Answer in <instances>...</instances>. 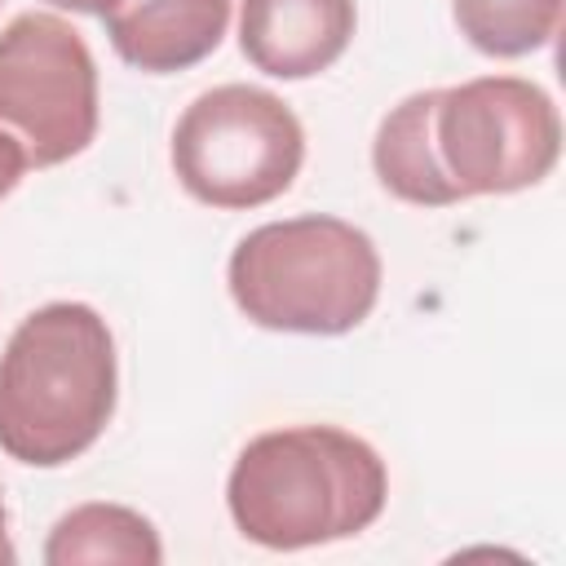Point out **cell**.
Segmentation results:
<instances>
[{
    "instance_id": "cell-1",
    "label": "cell",
    "mask_w": 566,
    "mask_h": 566,
    "mask_svg": "<svg viewBox=\"0 0 566 566\" xmlns=\"http://www.w3.org/2000/svg\"><path fill=\"white\" fill-rule=\"evenodd\" d=\"M385 460L336 424H287L252 438L226 482L239 535L279 553L349 539L385 513Z\"/></svg>"
},
{
    "instance_id": "cell-2",
    "label": "cell",
    "mask_w": 566,
    "mask_h": 566,
    "mask_svg": "<svg viewBox=\"0 0 566 566\" xmlns=\"http://www.w3.org/2000/svg\"><path fill=\"white\" fill-rule=\"evenodd\" d=\"M115 336L84 301L31 310L0 354V451L31 469L84 455L115 416Z\"/></svg>"
},
{
    "instance_id": "cell-3",
    "label": "cell",
    "mask_w": 566,
    "mask_h": 566,
    "mask_svg": "<svg viewBox=\"0 0 566 566\" xmlns=\"http://www.w3.org/2000/svg\"><path fill=\"white\" fill-rule=\"evenodd\" d=\"M226 283L248 323L301 336L354 332L380 296V252L340 217L265 221L239 239Z\"/></svg>"
},
{
    "instance_id": "cell-4",
    "label": "cell",
    "mask_w": 566,
    "mask_h": 566,
    "mask_svg": "<svg viewBox=\"0 0 566 566\" xmlns=\"http://www.w3.org/2000/svg\"><path fill=\"white\" fill-rule=\"evenodd\" d=\"M305 159L301 119L283 97L256 84H217L199 93L172 128V172L208 208L243 212L279 199Z\"/></svg>"
},
{
    "instance_id": "cell-5",
    "label": "cell",
    "mask_w": 566,
    "mask_h": 566,
    "mask_svg": "<svg viewBox=\"0 0 566 566\" xmlns=\"http://www.w3.org/2000/svg\"><path fill=\"white\" fill-rule=\"evenodd\" d=\"M433 142L464 199L513 195L553 172L562 119L539 84L522 75H478L455 88H438Z\"/></svg>"
},
{
    "instance_id": "cell-6",
    "label": "cell",
    "mask_w": 566,
    "mask_h": 566,
    "mask_svg": "<svg viewBox=\"0 0 566 566\" xmlns=\"http://www.w3.org/2000/svg\"><path fill=\"white\" fill-rule=\"evenodd\" d=\"M0 128L35 168L75 159L97 133V62L57 13H18L0 31Z\"/></svg>"
},
{
    "instance_id": "cell-7",
    "label": "cell",
    "mask_w": 566,
    "mask_h": 566,
    "mask_svg": "<svg viewBox=\"0 0 566 566\" xmlns=\"http://www.w3.org/2000/svg\"><path fill=\"white\" fill-rule=\"evenodd\" d=\"M354 27V0H243L239 49L274 80H310L349 49Z\"/></svg>"
},
{
    "instance_id": "cell-8",
    "label": "cell",
    "mask_w": 566,
    "mask_h": 566,
    "mask_svg": "<svg viewBox=\"0 0 566 566\" xmlns=\"http://www.w3.org/2000/svg\"><path fill=\"white\" fill-rule=\"evenodd\" d=\"M230 4L234 0H133L106 13V35L128 66L172 75L203 62L221 44Z\"/></svg>"
},
{
    "instance_id": "cell-9",
    "label": "cell",
    "mask_w": 566,
    "mask_h": 566,
    "mask_svg": "<svg viewBox=\"0 0 566 566\" xmlns=\"http://www.w3.org/2000/svg\"><path fill=\"white\" fill-rule=\"evenodd\" d=\"M433 106H438V88L402 97L380 119L376 142H371V168H376L380 186L416 208H451L464 199L438 159Z\"/></svg>"
},
{
    "instance_id": "cell-10",
    "label": "cell",
    "mask_w": 566,
    "mask_h": 566,
    "mask_svg": "<svg viewBox=\"0 0 566 566\" xmlns=\"http://www.w3.org/2000/svg\"><path fill=\"white\" fill-rule=\"evenodd\" d=\"M44 562L49 566H159L164 544L150 517L124 504H80L62 513L44 539Z\"/></svg>"
},
{
    "instance_id": "cell-11",
    "label": "cell",
    "mask_w": 566,
    "mask_h": 566,
    "mask_svg": "<svg viewBox=\"0 0 566 566\" xmlns=\"http://www.w3.org/2000/svg\"><path fill=\"white\" fill-rule=\"evenodd\" d=\"M460 35L486 57H526L557 35L562 0H451Z\"/></svg>"
},
{
    "instance_id": "cell-12",
    "label": "cell",
    "mask_w": 566,
    "mask_h": 566,
    "mask_svg": "<svg viewBox=\"0 0 566 566\" xmlns=\"http://www.w3.org/2000/svg\"><path fill=\"white\" fill-rule=\"evenodd\" d=\"M31 168V159H27V146L13 137V133H4L0 128V199L22 181V172Z\"/></svg>"
},
{
    "instance_id": "cell-13",
    "label": "cell",
    "mask_w": 566,
    "mask_h": 566,
    "mask_svg": "<svg viewBox=\"0 0 566 566\" xmlns=\"http://www.w3.org/2000/svg\"><path fill=\"white\" fill-rule=\"evenodd\" d=\"M49 4L71 9V13H97V18H106V13H115V9L128 4V0H49Z\"/></svg>"
},
{
    "instance_id": "cell-14",
    "label": "cell",
    "mask_w": 566,
    "mask_h": 566,
    "mask_svg": "<svg viewBox=\"0 0 566 566\" xmlns=\"http://www.w3.org/2000/svg\"><path fill=\"white\" fill-rule=\"evenodd\" d=\"M13 544H9V517H4V500H0V566H13Z\"/></svg>"
}]
</instances>
